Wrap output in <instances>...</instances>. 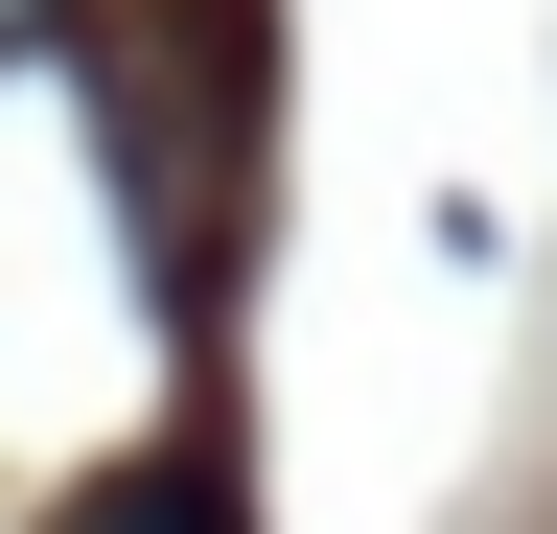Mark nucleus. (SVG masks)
Instances as JSON below:
<instances>
[{
	"label": "nucleus",
	"instance_id": "nucleus-1",
	"mask_svg": "<svg viewBox=\"0 0 557 534\" xmlns=\"http://www.w3.org/2000/svg\"><path fill=\"white\" fill-rule=\"evenodd\" d=\"M70 534H233V488H209V464H116Z\"/></svg>",
	"mask_w": 557,
	"mask_h": 534
},
{
	"label": "nucleus",
	"instance_id": "nucleus-2",
	"mask_svg": "<svg viewBox=\"0 0 557 534\" xmlns=\"http://www.w3.org/2000/svg\"><path fill=\"white\" fill-rule=\"evenodd\" d=\"M47 24H70V0H0V71H24V47H47Z\"/></svg>",
	"mask_w": 557,
	"mask_h": 534
}]
</instances>
